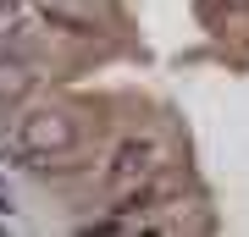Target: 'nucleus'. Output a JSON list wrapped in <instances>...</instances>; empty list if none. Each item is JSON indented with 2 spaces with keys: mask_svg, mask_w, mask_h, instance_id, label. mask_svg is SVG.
Returning <instances> with one entry per match:
<instances>
[{
  "mask_svg": "<svg viewBox=\"0 0 249 237\" xmlns=\"http://www.w3.org/2000/svg\"><path fill=\"white\" fill-rule=\"evenodd\" d=\"M11 210H17V204H11V193L0 188V215H11Z\"/></svg>",
  "mask_w": 249,
  "mask_h": 237,
  "instance_id": "obj_4",
  "label": "nucleus"
},
{
  "mask_svg": "<svg viewBox=\"0 0 249 237\" xmlns=\"http://www.w3.org/2000/svg\"><path fill=\"white\" fill-rule=\"evenodd\" d=\"M205 17H232V11H249V0H199Z\"/></svg>",
  "mask_w": 249,
  "mask_h": 237,
  "instance_id": "obj_3",
  "label": "nucleus"
},
{
  "mask_svg": "<svg viewBox=\"0 0 249 237\" xmlns=\"http://www.w3.org/2000/svg\"><path fill=\"white\" fill-rule=\"evenodd\" d=\"M83 143V127L72 122L67 111H50V105H34V111H22V122L17 132H11V155H17V166H34L39 155H72Z\"/></svg>",
  "mask_w": 249,
  "mask_h": 237,
  "instance_id": "obj_1",
  "label": "nucleus"
},
{
  "mask_svg": "<svg viewBox=\"0 0 249 237\" xmlns=\"http://www.w3.org/2000/svg\"><path fill=\"white\" fill-rule=\"evenodd\" d=\"M160 166H166V138H160V132H127V138L106 155V166H100V188L122 193V188L155 176Z\"/></svg>",
  "mask_w": 249,
  "mask_h": 237,
  "instance_id": "obj_2",
  "label": "nucleus"
}]
</instances>
